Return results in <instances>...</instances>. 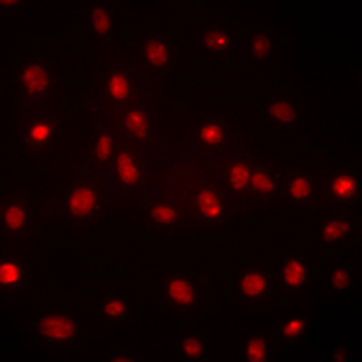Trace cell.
Masks as SVG:
<instances>
[{"label":"cell","instance_id":"6da1fadb","mask_svg":"<svg viewBox=\"0 0 362 362\" xmlns=\"http://www.w3.org/2000/svg\"><path fill=\"white\" fill-rule=\"evenodd\" d=\"M111 125L116 138L131 145L136 153L163 167L165 170L198 158L189 141L169 144L161 138L160 116L154 109L153 96L116 112L115 116H111Z\"/></svg>","mask_w":362,"mask_h":362},{"label":"cell","instance_id":"7a4b0ae2","mask_svg":"<svg viewBox=\"0 0 362 362\" xmlns=\"http://www.w3.org/2000/svg\"><path fill=\"white\" fill-rule=\"evenodd\" d=\"M167 170L138 154L131 145L116 138V153L111 169L102 180V194L105 206L129 196L148 198L160 194V181Z\"/></svg>","mask_w":362,"mask_h":362},{"label":"cell","instance_id":"3957f363","mask_svg":"<svg viewBox=\"0 0 362 362\" xmlns=\"http://www.w3.org/2000/svg\"><path fill=\"white\" fill-rule=\"evenodd\" d=\"M147 78V67L112 64L100 74L95 98L86 100L83 103L90 112H103L111 118L122 109L154 95Z\"/></svg>","mask_w":362,"mask_h":362},{"label":"cell","instance_id":"277c9868","mask_svg":"<svg viewBox=\"0 0 362 362\" xmlns=\"http://www.w3.org/2000/svg\"><path fill=\"white\" fill-rule=\"evenodd\" d=\"M87 174L74 170V177L60 198L45 203L42 214H53L80 226H89L100 218L105 206L102 194V181L95 183Z\"/></svg>","mask_w":362,"mask_h":362},{"label":"cell","instance_id":"5b68a950","mask_svg":"<svg viewBox=\"0 0 362 362\" xmlns=\"http://www.w3.org/2000/svg\"><path fill=\"white\" fill-rule=\"evenodd\" d=\"M255 158L248 153L245 141L235 136V140L223 156L209 160L223 190L226 194L232 214L248 206V181Z\"/></svg>","mask_w":362,"mask_h":362},{"label":"cell","instance_id":"8992f818","mask_svg":"<svg viewBox=\"0 0 362 362\" xmlns=\"http://www.w3.org/2000/svg\"><path fill=\"white\" fill-rule=\"evenodd\" d=\"M60 131L58 116L45 103L22 100L18 132L29 154H44L54 145Z\"/></svg>","mask_w":362,"mask_h":362},{"label":"cell","instance_id":"52a82bcc","mask_svg":"<svg viewBox=\"0 0 362 362\" xmlns=\"http://www.w3.org/2000/svg\"><path fill=\"white\" fill-rule=\"evenodd\" d=\"M93 124L95 131L87 145L83 163L74 169L87 176H98L103 170L107 173L116 153V134L112 131L111 118L103 112H93Z\"/></svg>","mask_w":362,"mask_h":362},{"label":"cell","instance_id":"ba28073f","mask_svg":"<svg viewBox=\"0 0 362 362\" xmlns=\"http://www.w3.org/2000/svg\"><path fill=\"white\" fill-rule=\"evenodd\" d=\"M54 71L44 60H28L17 74L18 90L25 102L47 103L54 95Z\"/></svg>","mask_w":362,"mask_h":362},{"label":"cell","instance_id":"9c48e42d","mask_svg":"<svg viewBox=\"0 0 362 362\" xmlns=\"http://www.w3.org/2000/svg\"><path fill=\"white\" fill-rule=\"evenodd\" d=\"M235 136L221 122H203L189 129V144L198 156L216 160L228 151Z\"/></svg>","mask_w":362,"mask_h":362},{"label":"cell","instance_id":"30bf717a","mask_svg":"<svg viewBox=\"0 0 362 362\" xmlns=\"http://www.w3.org/2000/svg\"><path fill=\"white\" fill-rule=\"evenodd\" d=\"M4 232L13 241H25L33 230L31 225V203L24 194H11L2 205L0 212Z\"/></svg>","mask_w":362,"mask_h":362},{"label":"cell","instance_id":"8fae6325","mask_svg":"<svg viewBox=\"0 0 362 362\" xmlns=\"http://www.w3.org/2000/svg\"><path fill=\"white\" fill-rule=\"evenodd\" d=\"M140 205L147 221L161 230H176L177 226L189 225L185 216L173 203L161 198L160 194L140 199Z\"/></svg>","mask_w":362,"mask_h":362},{"label":"cell","instance_id":"7c38bea8","mask_svg":"<svg viewBox=\"0 0 362 362\" xmlns=\"http://www.w3.org/2000/svg\"><path fill=\"white\" fill-rule=\"evenodd\" d=\"M281 185H283V177L277 176L261 161L254 160L250 181H248V205L276 199L277 196H281Z\"/></svg>","mask_w":362,"mask_h":362},{"label":"cell","instance_id":"4fadbf2b","mask_svg":"<svg viewBox=\"0 0 362 362\" xmlns=\"http://www.w3.org/2000/svg\"><path fill=\"white\" fill-rule=\"evenodd\" d=\"M37 332L51 341L73 342L80 334V325L64 313H49L37 322Z\"/></svg>","mask_w":362,"mask_h":362},{"label":"cell","instance_id":"5bb4252c","mask_svg":"<svg viewBox=\"0 0 362 362\" xmlns=\"http://www.w3.org/2000/svg\"><path fill=\"white\" fill-rule=\"evenodd\" d=\"M281 194L288 199L290 203L297 206L312 205L317 196V187L310 176L303 173H290L288 176L283 177L281 185Z\"/></svg>","mask_w":362,"mask_h":362},{"label":"cell","instance_id":"9a60e30c","mask_svg":"<svg viewBox=\"0 0 362 362\" xmlns=\"http://www.w3.org/2000/svg\"><path fill=\"white\" fill-rule=\"evenodd\" d=\"M165 299L177 310H189L198 303V288L192 279L185 276H173L163 284Z\"/></svg>","mask_w":362,"mask_h":362},{"label":"cell","instance_id":"2e32d148","mask_svg":"<svg viewBox=\"0 0 362 362\" xmlns=\"http://www.w3.org/2000/svg\"><path fill=\"white\" fill-rule=\"evenodd\" d=\"M141 53H144L147 71L163 74L173 67V47H170V44L165 38L154 37L151 40H147L144 44V47H141Z\"/></svg>","mask_w":362,"mask_h":362},{"label":"cell","instance_id":"e0dca14e","mask_svg":"<svg viewBox=\"0 0 362 362\" xmlns=\"http://www.w3.org/2000/svg\"><path fill=\"white\" fill-rule=\"evenodd\" d=\"M325 194L328 199L344 203H355L358 196V181L351 174H335L326 181Z\"/></svg>","mask_w":362,"mask_h":362},{"label":"cell","instance_id":"ac0fdd59","mask_svg":"<svg viewBox=\"0 0 362 362\" xmlns=\"http://www.w3.org/2000/svg\"><path fill=\"white\" fill-rule=\"evenodd\" d=\"M268 276L267 272L259 267H247L239 274V292L247 299H257L264 296L268 290Z\"/></svg>","mask_w":362,"mask_h":362},{"label":"cell","instance_id":"d6986e66","mask_svg":"<svg viewBox=\"0 0 362 362\" xmlns=\"http://www.w3.org/2000/svg\"><path fill=\"white\" fill-rule=\"evenodd\" d=\"M308 281V267L300 259H288L281 270V283L286 288H303Z\"/></svg>","mask_w":362,"mask_h":362},{"label":"cell","instance_id":"ffe728a7","mask_svg":"<svg viewBox=\"0 0 362 362\" xmlns=\"http://www.w3.org/2000/svg\"><path fill=\"white\" fill-rule=\"evenodd\" d=\"M90 31L96 40H109L112 37V17L103 6H95L90 11Z\"/></svg>","mask_w":362,"mask_h":362},{"label":"cell","instance_id":"44dd1931","mask_svg":"<svg viewBox=\"0 0 362 362\" xmlns=\"http://www.w3.org/2000/svg\"><path fill=\"white\" fill-rule=\"evenodd\" d=\"M351 223L339 216H332L322 221L321 226V239L325 243H334V241H341L346 235L350 234Z\"/></svg>","mask_w":362,"mask_h":362},{"label":"cell","instance_id":"7402d4cb","mask_svg":"<svg viewBox=\"0 0 362 362\" xmlns=\"http://www.w3.org/2000/svg\"><path fill=\"white\" fill-rule=\"evenodd\" d=\"M24 281V268L13 257H4L0 263V284L2 288L13 290Z\"/></svg>","mask_w":362,"mask_h":362},{"label":"cell","instance_id":"603a6c76","mask_svg":"<svg viewBox=\"0 0 362 362\" xmlns=\"http://www.w3.org/2000/svg\"><path fill=\"white\" fill-rule=\"evenodd\" d=\"M202 45L203 49L210 51V53L225 54L226 51L230 49V37L218 28L206 29L205 33L202 35Z\"/></svg>","mask_w":362,"mask_h":362},{"label":"cell","instance_id":"cb8c5ba5","mask_svg":"<svg viewBox=\"0 0 362 362\" xmlns=\"http://www.w3.org/2000/svg\"><path fill=\"white\" fill-rule=\"evenodd\" d=\"M264 116L277 125H288L297 119V111L286 102H272L268 103Z\"/></svg>","mask_w":362,"mask_h":362},{"label":"cell","instance_id":"d4e9b609","mask_svg":"<svg viewBox=\"0 0 362 362\" xmlns=\"http://www.w3.org/2000/svg\"><path fill=\"white\" fill-rule=\"evenodd\" d=\"M267 342L261 337H254L245 346V357L248 362H263L267 358Z\"/></svg>","mask_w":362,"mask_h":362},{"label":"cell","instance_id":"484cf974","mask_svg":"<svg viewBox=\"0 0 362 362\" xmlns=\"http://www.w3.org/2000/svg\"><path fill=\"white\" fill-rule=\"evenodd\" d=\"M100 312H102V315L109 317V319H119V317H124L127 313V305L119 297H111V299L103 303Z\"/></svg>","mask_w":362,"mask_h":362},{"label":"cell","instance_id":"4316f807","mask_svg":"<svg viewBox=\"0 0 362 362\" xmlns=\"http://www.w3.org/2000/svg\"><path fill=\"white\" fill-rule=\"evenodd\" d=\"M306 326H308V322H306L305 317H292V319H288V321L284 322V326L281 328V332H283L284 337L296 339V337H299L303 332H305Z\"/></svg>","mask_w":362,"mask_h":362},{"label":"cell","instance_id":"83f0119b","mask_svg":"<svg viewBox=\"0 0 362 362\" xmlns=\"http://www.w3.org/2000/svg\"><path fill=\"white\" fill-rule=\"evenodd\" d=\"M252 54H254L257 60H264L272 54V42L268 40L264 35H257V37L252 40Z\"/></svg>","mask_w":362,"mask_h":362},{"label":"cell","instance_id":"f1b7e54d","mask_svg":"<svg viewBox=\"0 0 362 362\" xmlns=\"http://www.w3.org/2000/svg\"><path fill=\"white\" fill-rule=\"evenodd\" d=\"M181 351L190 361H198L203 354V344L198 337H187L181 344Z\"/></svg>","mask_w":362,"mask_h":362},{"label":"cell","instance_id":"f546056e","mask_svg":"<svg viewBox=\"0 0 362 362\" xmlns=\"http://www.w3.org/2000/svg\"><path fill=\"white\" fill-rule=\"evenodd\" d=\"M332 288L337 290V292H346V290L350 288V283H351V274L344 268H337V270L332 274Z\"/></svg>","mask_w":362,"mask_h":362},{"label":"cell","instance_id":"4dcf8cb0","mask_svg":"<svg viewBox=\"0 0 362 362\" xmlns=\"http://www.w3.org/2000/svg\"><path fill=\"white\" fill-rule=\"evenodd\" d=\"M18 2L17 0H13V2H2V9H6V8H11V6H17Z\"/></svg>","mask_w":362,"mask_h":362}]
</instances>
